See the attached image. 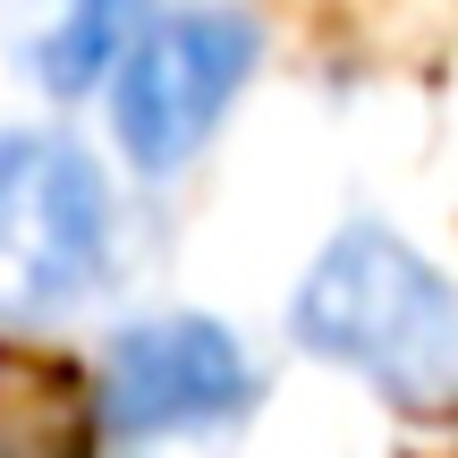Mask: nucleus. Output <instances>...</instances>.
I'll return each mask as SVG.
<instances>
[{"label":"nucleus","mask_w":458,"mask_h":458,"mask_svg":"<svg viewBox=\"0 0 458 458\" xmlns=\"http://www.w3.org/2000/svg\"><path fill=\"white\" fill-rule=\"evenodd\" d=\"M289 323L314 357L365 374L399 408H442L458 391V297H450V280L374 221L340 229L314 255Z\"/></svg>","instance_id":"1"},{"label":"nucleus","mask_w":458,"mask_h":458,"mask_svg":"<svg viewBox=\"0 0 458 458\" xmlns=\"http://www.w3.org/2000/svg\"><path fill=\"white\" fill-rule=\"evenodd\" d=\"M255 60H263V26L238 0L162 9L111 68V128L128 162L145 179H170L179 162H196V145L221 128Z\"/></svg>","instance_id":"2"},{"label":"nucleus","mask_w":458,"mask_h":458,"mask_svg":"<svg viewBox=\"0 0 458 458\" xmlns=\"http://www.w3.org/2000/svg\"><path fill=\"white\" fill-rule=\"evenodd\" d=\"M111 196L68 136H0V323H51L102 280Z\"/></svg>","instance_id":"3"},{"label":"nucleus","mask_w":458,"mask_h":458,"mask_svg":"<svg viewBox=\"0 0 458 458\" xmlns=\"http://www.w3.org/2000/svg\"><path fill=\"white\" fill-rule=\"evenodd\" d=\"M255 408V365L213 314H153L102 348V425L119 442L221 433Z\"/></svg>","instance_id":"4"},{"label":"nucleus","mask_w":458,"mask_h":458,"mask_svg":"<svg viewBox=\"0 0 458 458\" xmlns=\"http://www.w3.org/2000/svg\"><path fill=\"white\" fill-rule=\"evenodd\" d=\"M111 51H119V0H85V9L68 17V43L43 51V77H51V85H85ZM111 68H119V60H111Z\"/></svg>","instance_id":"5"},{"label":"nucleus","mask_w":458,"mask_h":458,"mask_svg":"<svg viewBox=\"0 0 458 458\" xmlns=\"http://www.w3.org/2000/svg\"><path fill=\"white\" fill-rule=\"evenodd\" d=\"M0 458H26V450H17V442H0Z\"/></svg>","instance_id":"6"}]
</instances>
